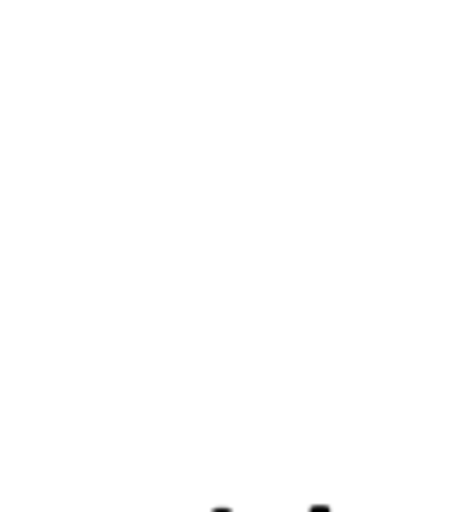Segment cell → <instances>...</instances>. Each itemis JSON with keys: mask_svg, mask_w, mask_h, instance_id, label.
Returning a JSON list of instances; mask_svg holds the SVG:
<instances>
[{"mask_svg": "<svg viewBox=\"0 0 458 512\" xmlns=\"http://www.w3.org/2000/svg\"><path fill=\"white\" fill-rule=\"evenodd\" d=\"M308 512H330V509H326V505H312Z\"/></svg>", "mask_w": 458, "mask_h": 512, "instance_id": "obj_1", "label": "cell"}, {"mask_svg": "<svg viewBox=\"0 0 458 512\" xmlns=\"http://www.w3.org/2000/svg\"><path fill=\"white\" fill-rule=\"evenodd\" d=\"M212 512H229V509H212Z\"/></svg>", "mask_w": 458, "mask_h": 512, "instance_id": "obj_2", "label": "cell"}]
</instances>
